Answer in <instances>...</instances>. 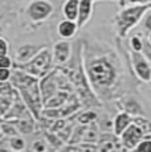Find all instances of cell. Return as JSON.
<instances>
[{
	"mask_svg": "<svg viewBox=\"0 0 151 152\" xmlns=\"http://www.w3.org/2000/svg\"><path fill=\"white\" fill-rule=\"evenodd\" d=\"M82 69L94 95L114 98L123 81V68L118 54L107 45L85 44L82 46Z\"/></svg>",
	"mask_w": 151,
	"mask_h": 152,
	"instance_id": "6da1fadb",
	"label": "cell"
},
{
	"mask_svg": "<svg viewBox=\"0 0 151 152\" xmlns=\"http://www.w3.org/2000/svg\"><path fill=\"white\" fill-rule=\"evenodd\" d=\"M11 83L19 91L20 97L27 104L32 115L39 121L44 109L41 91H40V78L28 74L23 69H16L11 75Z\"/></svg>",
	"mask_w": 151,
	"mask_h": 152,
	"instance_id": "7a4b0ae2",
	"label": "cell"
},
{
	"mask_svg": "<svg viewBox=\"0 0 151 152\" xmlns=\"http://www.w3.org/2000/svg\"><path fill=\"white\" fill-rule=\"evenodd\" d=\"M150 8H151V1L143 3V4L125 5L114 19L118 36H119L121 39H125V37L129 34V32L131 31V29H134L136 25L142 21L144 13H146Z\"/></svg>",
	"mask_w": 151,
	"mask_h": 152,
	"instance_id": "3957f363",
	"label": "cell"
},
{
	"mask_svg": "<svg viewBox=\"0 0 151 152\" xmlns=\"http://www.w3.org/2000/svg\"><path fill=\"white\" fill-rule=\"evenodd\" d=\"M20 69L27 72L28 74L33 75L37 78H43L52 70L53 66V57H52V52L48 48H43L27 64L19 65Z\"/></svg>",
	"mask_w": 151,
	"mask_h": 152,
	"instance_id": "277c9868",
	"label": "cell"
},
{
	"mask_svg": "<svg viewBox=\"0 0 151 152\" xmlns=\"http://www.w3.org/2000/svg\"><path fill=\"white\" fill-rule=\"evenodd\" d=\"M130 61L134 75L142 82H151V61L142 52H130Z\"/></svg>",
	"mask_w": 151,
	"mask_h": 152,
	"instance_id": "5b68a950",
	"label": "cell"
},
{
	"mask_svg": "<svg viewBox=\"0 0 151 152\" xmlns=\"http://www.w3.org/2000/svg\"><path fill=\"white\" fill-rule=\"evenodd\" d=\"M53 4L48 0H32L27 7V16L34 24L45 21L53 13Z\"/></svg>",
	"mask_w": 151,
	"mask_h": 152,
	"instance_id": "8992f818",
	"label": "cell"
},
{
	"mask_svg": "<svg viewBox=\"0 0 151 152\" xmlns=\"http://www.w3.org/2000/svg\"><path fill=\"white\" fill-rule=\"evenodd\" d=\"M143 136H144L143 128L133 121V123L119 135V140H121V144L123 145L125 150H133L134 151L136 144L141 142V139L143 138Z\"/></svg>",
	"mask_w": 151,
	"mask_h": 152,
	"instance_id": "52a82bcc",
	"label": "cell"
},
{
	"mask_svg": "<svg viewBox=\"0 0 151 152\" xmlns=\"http://www.w3.org/2000/svg\"><path fill=\"white\" fill-rule=\"evenodd\" d=\"M52 57H53L54 65H66L72 58V44L65 39L56 41L52 48Z\"/></svg>",
	"mask_w": 151,
	"mask_h": 152,
	"instance_id": "ba28073f",
	"label": "cell"
},
{
	"mask_svg": "<svg viewBox=\"0 0 151 152\" xmlns=\"http://www.w3.org/2000/svg\"><path fill=\"white\" fill-rule=\"evenodd\" d=\"M59 90L60 87H59V81H57V69L51 70L46 75L40 78V91H41L43 103L48 98H51L53 94H56Z\"/></svg>",
	"mask_w": 151,
	"mask_h": 152,
	"instance_id": "9c48e42d",
	"label": "cell"
},
{
	"mask_svg": "<svg viewBox=\"0 0 151 152\" xmlns=\"http://www.w3.org/2000/svg\"><path fill=\"white\" fill-rule=\"evenodd\" d=\"M44 46L36 45V44H24V45L19 46L15 52V61L17 65H23V64L29 62L32 58L39 53Z\"/></svg>",
	"mask_w": 151,
	"mask_h": 152,
	"instance_id": "30bf717a",
	"label": "cell"
},
{
	"mask_svg": "<svg viewBox=\"0 0 151 152\" xmlns=\"http://www.w3.org/2000/svg\"><path fill=\"white\" fill-rule=\"evenodd\" d=\"M133 121H134L133 115H130L129 113H126L123 110L119 111L113 119V132H114V135L117 138H119V135L133 123Z\"/></svg>",
	"mask_w": 151,
	"mask_h": 152,
	"instance_id": "8fae6325",
	"label": "cell"
},
{
	"mask_svg": "<svg viewBox=\"0 0 151 152\" xmlns=\"http://www.w3.org/2000/svg\"><path fill=\"white\" fill-rule=\"evenodd\" d=\"M97 0H80V7H78V17H77V24L78 27H84L89 20L92 19L93 8H94V3Z\"/></svg>",
	"mask_w": 151,
	"mask_h": 152,
	"instance_id": "7c38bea8",
	"label": "cell"
},
{
	"mask_svg": "<svg viewBox=\"0 0 151 152\" xmlns=\"http://www.w3.org/2000/svg\"><path fill=\"white\" fill-rule=\"evenodd\" d=\"M78 28L80 27H78L77 21L69 20V19H64V20H61L59 23V25H57V33H59V36L61 39L69 40L76 36Z\"/></svg>",
	"mask_w": 151,
	"mask_h": 152,
	"instance_id": "4fadbf2b",
	"label": "cell"
},
{
	"mask_svg": "<svg viewBox=\"0 0 151 152\" xmlns=\"http://www.w3.org/2000/svg\"><path fill=\"white\" fill-rule=\"evenodd\" d=\"M69 97H70V93L68 90L60 89L56 94H53L44 102V109H57V107L64 106L69 101Z\"/></svg>",
	"mask_w": 151,
	"mask_h": 152,
	"instance_id": "5bb4252c",
	"label": "cell"
},
{
	"mask_svg": "<svg viewBox=\"0 0 151 152\" xmlns=\"http://www.w3.org/2000/svg\"><path fill=\"white\" fill-rule=\"evenodd\" d=\"M122 110L129 113L133 116H143L144 111L142 104L139 103V101L134 97H129V98H122Z\"/></svg>",
	"mask_w": 151,
	"mask_h": 152,
	"instance_id": "9a60e30c",
	"label": "cell"
},
{
	"mask_svg": "<svg viewBox=\"0 0 151 152\" xmlns=\"http://www.w3.org/2000/svg\"><path fill=\"white\" fill-rule=\"evenodd\" d=\"M34 116L33 115H28V116H23L19 119H13V121H8L11 123L15 124V127L17 128L20 134H31L34 131Z\"/></svg>",
	"mask_w": 151,
	"mask_h": 152,
	"instance_id": "2e32d148",
	"label": "cell"
},
{
	"mask_svg": "<svg viewBox=\"0 0 151 152\" xmlns=\"http://www.w3.org/2000/svg\"><path fill=\"white\" fill-rule=\"evenodd\" d=\"M78 7H80V0H65V3H64V5H62L64 17L77 21Z\"/></svg>",
	"mask_w": 151,
	"mask_h": 152,
	"instance_id": "e0dca14e",
	"label": "cell"
},
{
	"mask_svg": "<svg viewBox=\"0 0 151 152\" xmlns=\"http://www.w3.org/2000/svg\"><path fill=\"white\" fill-rule=\"evenodd\" d=\"M8 147L12 151H24L25 150V140H24V138L20 136V134L19 135L10 136V139H8Z\"/></svg>",
	"mask_w": 151,
	"mask_h": 152,
	"instance_id": "ac0fdd59",
	"label": "cell"
},
{
	"mask_svg": "<svg viewBox=\"0 0 151 152\" xmlns=\"http://www.w3.org/2000/svg\"><path fill=\"white\" fill-rule=\"evenodd\" d=\"M95 119H97V114L93 110H88V111H82V113L78 115L77 121L80 124H92Z\"/></svg>",
	"mask_w": 151,
	"mask_h": 152,
	"instance_id": "d6986e66",
	"label": "cell"
},
{
	"mask_svg": "<svg viewBox=\"0 0 151 152\" xmlns=\"http://www.w3.org/2000/svg\"><path fill=\"white\" fill-rule=\"evenodd\" d=\"M134 151L151 152V135H150V134H146V135L141 139V142L136 144V147L134 148Z\"/></svg>",
	"mask_w": 151,
	"mask_h": 152,
	"instance_id": "ffe728a7",
	"label": "cell"
},
{
	"mask_svg": "<svg viewBox=\"0 0 151 152\" xmlns=\"http://www.w3.org/2000/svg\"><path fill=\"white\" fill-rule=\"evenodd\" d=\"M1 127H3V134H4L5 136H13V135H19V131H17V128L15 127V124L11 123V122L5 121V122H1Z\"/></svg>",
	"mask_w": 151,
	"mask_h": 152,
	"instance_id": "44dd1931",
	"label": "cell"
},
{
	"mask_svg": "<svg viewBox=\"0 0 151 152\" xmlns=\"http://www.w3.org/2000/svg\"><path fill=\"white\" fill-rule=\"evenodd\" d=\"M130 48L134 52H142L143 49V39L139 34H134L130 39Z\"/></svg>",
	"mask_w": 151,
	"mask_h": 152,
	"instance_id": "7402d4cb",
	"label": "cell"
},
{
	"mask_svg": "<svg viewBox=\"0 0 151 152\" xmlns=\"http://www.w3.org/2000/svg\"><path fill=\"white\" fill-rule=\"evenodd\" d=\"M141 25H142V28L147 32V34L151 32V8L144 13L143 19H142V21H141Z\"/></svg>",
	"mask_w": 151,
	"mask_h": 152,
	"instance_id": "603a6c76",
	"label": "cell"
},
{
	"mask_svg": "<svg viewBox=\"0 0 151 152\" xmlns=\"http://www.w3.org/2000/svg\"><path fill=\"white\" fill-rule=\"evenodd\" d=\"M11 75H12V69L0 68V82H10Z\"/></svg>",
	"mask_w": 151,
	"mask_h": 152,
	"instance_id": "cb8c5ba5",
	"label": "cell"
},
{
	"mask_svg": "<svg viewBox=\"0 0 151 152\" xmlns=\"http://www.w3.org/2000/svg\"><path fill=\"white\" fill-rule=\"evenodd\" d=\"M12 65H13V61H12V58H11L8 54H5V56H3V57H0V68L12 69Z\"/></svg>",
	"mask_w": 151,
	"mask_h": 152,
	"instance_id": "d4e9b609",
	"label": "cell"
},
{
	"mask_svg": "<svg viewBox=\"0 0 151 152\" xmlns=\"http://www.w3.org/2000/svg\"><path fill=\"white\" fill-rule=\"evenodd\" d=\"M32 150L36 152H43V151L48 150V145H46V143L43 142V140H36V142H33V144H32Z\"/></svg>",
	"mask_w": 151,
	"mask_h": 152,
	"instance_id": "484cf974",
	"label": "cell"
},
{
	"mask_svg": "<svg viewBox=\"0 0 151 152\" xmlns=\"http://www.w3.org/2000/svg\"><path fill=\"white\" fill-rule=\"evenodd\" d=\"M8 54V42L5 39L0 37V57Z\"/></svg>",
	"mask_w": 151,
	"mask_h": 152,
	"instance_id": "4316f807",
	"label": "cell"
},
{
	"mask_svg": "<svg viewBox=\"0 0 151 152\" xmlns=\"http://www.w3.org/2000/svg\"><path fill=\"white\" fill-rule=\"evenodd\" d=\"M127 4H143V3H150L151 0H126Z\"/></svg>",
	"mask_w": 151,
	"mask_h": 152,
	"instance_id": "83f0119b",
	"label": "cell"
},
{
	"mask_svg": "<svg viewBox=\"0 0 151 152\" xmlns=\"http://www.w3.org/2000/svg\"><path fill=\"white\" fill-rule=\"evenodd\" d=\"M147 40H149V42L151 44V32H150L149 34H147Z\"/></svg>",
	"mask_w": 151,
	"mask_h": 152,
	"instance_id": "f1b7e54d",
	"label": "cell"
},
{
	"mask_svg": "<svg viewBox=\"0 0 151 152\" xmlns=\"http://www.w3.org/2000/svg\"><path fill=\"white\" fill-rule=\"evenodd\" d=\"M3 134V127H1V122H0V135Z\"/></svg>",
	"mask_w": 151,
	"mask_h": 152,
	"instance_id": "f546056e",
	"label": "cell"
}]
</instances>
